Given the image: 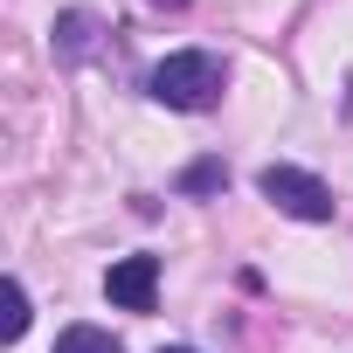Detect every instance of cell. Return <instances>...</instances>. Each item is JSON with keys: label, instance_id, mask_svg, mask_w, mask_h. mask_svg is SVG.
I'll use <instances>...</instances> for the list:
<instances>
[{"label": "cell", "instance_id": "6da1fadb", "mask_svg": "<svg viewBox=\"0 0 353 353\" xmlns=\"http://www.w3.org/2000/svg\"><path fill=\"white\" fill-rule=\"evenodd\" d=\"M166 111H215L222 104V63L208 49H181V56H166L145 83Z\"/></svg>", "mask_w": 353, "mask_h": 353}, {"label": "cell", "instance_id": "ba28073f", "mask_svg": "<svg viewBox=\"0 0 353 353\" xmlns=\"http://www.w3.org/2000/svg\"><path fill=\"white\" fill-rule=\"evenodd\" d=\"M145 8H173V14H181V8H188V0H145Z\"/></svg>", "mask_w": 353, "mask_h": 353}, {"label": "cell", "instance_id": "9c48e42d", "mask_svg": "<svg viewBox=\"0 0 353 353\" xmlns=\"http://www.w3.org/2000/svg\"><path fill=\"white\" fill-rule=\"evenodd\" d=\"M159 353H194V346H159Z\"/></svg>", "mask_w": 353, "mask_h": 353}, {"label": "cell", "instance_id": "277c9868", "mask_svg": "<svg viewBox=\"0 0 353 353\" xmlns=\"http://www.w3.org/2000/svg\"><path fill=\"white\" fill-rule=\"evenodd\" d=\"M90 49H97V14H83V8L56 14V63H83Z\"/></svg>", "mask_w": 353, "mask_h": 353}, {"label": "cell", "instance_id": "7a4b0ae2", "mask_svg": "<svg viewBox=\"0 0 353 353\" xmlns=\"http://www.w3.org/2000/svg\"><path fill=\"white\" fill-rule=\"evenodd\" d=\"M256 194L277 215H291V222H332V188L319 181V173H305V166H263Z\"/></svg>", "mask_w": 353, "mask_h": 353}, {"label": "cell", "instance_id": "5b68a950", "mask_svg": "<svg viewBox=\"0 0 353 353\" xmlns=\"http://www.w3.org/2000/svg\"><path fill=\"white\" fill-rule=\"evenodd\" d=\"M56 353H125V346H118L104 325H70V332L56 339Z\"/></svg>", "mask_w": 353, "mask_h": 353}, {"label": "cell", "instance_id": "52a82bcc", "mask_svg": "<svg viewBox=\"0 0 353 353\" xmlns=\"http://www.w3.org/2000/svg\"><path fill=\"white\" fill-rule=\"evenodd\" d=\"M0 332H8V339L28 332V284L21 277H8V319H0Z\"/></svg>", "mask_w": 353, "mask_h": 353}, {"label": "cell", "instance_id": "3957f363", "mask_svg": "<svg viewBox=\"0 0 353 353\" xmlns=\"http://www.w3.org/2000/svg\"><path fill=\"white\" fill-rule=\"evenodd\" d=\"M104 298L118 312H152V298H159V256H118L104 270Z\"/></svg>", "mask_w": 353, "mask_h": 353}, {"label": "cell", "instance_id": "8992f818", "mask_svg": "<svg viewBox=\"0 0 353 353\" xmlns=\"http://www.w3.org/2000/svg\"><path fill=\"white\" fill-rule=\"evenodd\" d=\"M222 188H229V166L222 159H201V166L181 173V194H222Z\"/></svg>", "mask_w": 353, "mask_h": 353}]
</instances>
